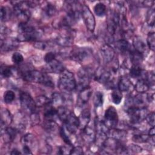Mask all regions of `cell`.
I'll use <instances>...</instances> for the list:
<instances>
[{"label": "cell", "mask_w": 155, "mask_h": 155, "mask_svg": "<svg viewBox=\"0 0 155 155\" xmlns=\"http://www.w3.org/2000/svg\"><path fill=\"white\" fill-rule=\"evenodd\" d=\"M64 123L67 130L70 134H74L79 127V118L72 112L68 116Z\"/></svg>", "instance_id": "obj_9"}, {"label": "cell", "mask_w": 155, "mask_h": 155, "mask_svg": "<svg viewBox=\"0 0 155 155\" xmlns=\"http://www.w3.org/2000/svg\"><path fill=\"white\" fill-rule=\"evenodd\" d=\"M127 113L133 124H138L145 119L149 113L145 107L131 106L127 109Z\"/></svg>", "instance_id": "obj_5"}, {"label": "cell", "mask_w": 155, "mask_h": 155, "mask_svg": "<svg viewBox=\"0 0 155 155\" xmlns=\"http://www.w3.org/2000/svg\"><path fill=\"white\" fill-rule=\"evenodd\" d=\"M147 45L148 48L152 51L154 50L155 48V34L154 32H150L147 39Z\"/></svg>", "instance_id": "obj_44"}, {"label": "cell", "mask_w": 155, "mask_h": 155, "mask_svg": "<svg viewBox=\"0 0 155 155\" xmlns=\"http://www.w3.org/2000/svg\"><path fill=\"white\" fill-rule=\"evenodd\" d=\"M22 77L25 81L42 84L50 88L54 87V83L50 77L46 73L38 70H31L25 71L22 72Z\"/></svg>", "instance_id": "obj_1"}, {"label": "cell", "mask_w": 155, "mask_h": 155, "mask_svg": "<svg viewBox=\"0 0 155 155\" xmlns=\"http://www.w3.org/2000/svg\"><path fill=\"white\" fill-rule=\"evenodd\" d=\"M91 117V113L89 109L85 108L82 110L81 112L79 118V127L82 129L85 128L86 126L88 125Z\"/></svg>", "instance_id": "obj_21"}, {"label": "cell", "mask_w": 155, "mask_h": 155, "mask_svg": "<svg viewBox=\"0 0 155 155\" xmlns=\"http://www.w3.org/2000/svg\"><path fill=\"white\" fill-rule=\"evenodd\" d=\"M43 10L44 13L48 17L54 16L57 11L56 7L50 2H46V4H44L43 7Z\"/></svg>", "instance_id": "obj_35"}, {"label": "cell", "mask_w": 155, "mask_h": 155, "mask_svg": "<svg viewBox=\"0 0 155 155\" xmlns=\"http://www.w3.org/2000/svg\"><path fill=\"white\" fill-rule=\"evenodd\" d=\"M133 45L134 50L141 54H143L146 51L145 43L140 37H136L133 39Z\"/></svg>", "instance_id": "obj_26"}, {"label": "cell", "mask_w": 155, "mask_h": 155, "mask_svg": "<svg viewBox=\"0 0 155 155\" xmlns=\"http://www.w3.org/2000/svg\"><path fill=\"white\" fill-rule=\"evenodd\" d=\"M20 104L24 111L31 113L36 111L35 101L33 97L27 92H22L20 94Z\"/></svg>", "instance_id": "obj_6"}, {"label": "cell", "mask_w": 155, "mask_h": 155, "mask_svg": "<svg viewBox=\"0 0 155 155\" xmlns=\"http://www.w3.org/2000/svg\"><path fill=\"white\" fill-rule=\"evenodd\" d=\"M72 146L70 145L69 147H65V146H61L59 148V154H70V151L72 148Z\"/></svg>", "instance_id": "obj_52"}, {"label": "cell", "mask_w": 155, "mask_h": 155, "mask_svg": "<svg viewBox=\"0 0 155 155\" xmlns=\"http://www.w3.org/2000/svg\"><path fill=\"white\" fill-rule=\"evenodd\" d=\"M10 154L12 155H16V154H21L22 153L21 151H19L18 149L15 148L12 150V151L10 152Z\"/></svg>", "instance_id": "obj_56"}, {"label": "cell", "mask_w": 155, "mask_h": 155, "mask_svg": "<svg viewBox=\"0 0 155 155\" xmlns=\"http://www.w3.org/2000/svg\"><path fill=\"white\" fill-rule=\"evenodd\" d=\"M154 112L153 111L149 113L145 118L148 124L151 127H154Z\"/></svg>", "instance_id": "obj_50"}, {"label": "cell", "mask_w": 155, "mask_h": 155, "mask_svg": "<svg viewBox=\"0 0 155 155\" xmlns=\"http://www.w3.org/2000/svg\"><path fill=\"white\" fill-rule=\"evenodd\" d=\"M44 116L47 120H53L56 116H58V109L50 105L45 107Z\"/></svg>", "instance_id": "obj_30"}, {"label": "cell", "mask_w": 155, "mask_h": 155, "mask_svg": "<svg viewBox=\"0 0 155 155\" xmlns=\"http://www.w3.org/2000/svg\"><path fill=\"white\" fill-rule=\"evenodd\" d=\"M154 18H155V11L154 8H150L147 13L146 19L147 23L150 27L154 26Z\"/></svg>", "instance_id": "obj_42"}, {"label": "cell", "mask_w": 155, "mask_h": 155, "mask_svg": "<svg viewBox=\"0 0 155 155\" xmlns=\"http://www.w3.org/2000/svg\"><path fill=\"white\" fill-rule=\"evenodd\" d=\"M15 98V94L12 90H7L4 94V101L6 104L12 102Z\"/></svg>", "instance_id": "obj_45"}, {"label": "cell", "mask_w": 155, "mask_h": 155, "mask_svg": "<svg viewBox=\"0 0 155 155\" xmlns=\"http://www.w3.org/2000/svg\"><path fill=\"white\" fill-rule=\"evenodd\" d=\"M55 42L59 45L63 47H68L73 42V39L72 36L70 35H64L58 36L55 39Z\"/></svg>", "instance_id": "obj_22"}, {"label": "cell", "mask_w": 155, "mask_h": 155, "mask_svg": "<svg viewBox=\"0 0 155 155\" xmlns=\"http://www.w3.org/2000/svg\"><path fill=\"white\" fill-rule=\"evenodd\" d=\"M108 137H112L117 140L122 142L127 137V131L123 130L117 129L116 128H110Z\"/></svg>", "instance_id": "obj_19"}, {"label": "cell", "mask_w": 155, "mask_h": 155, "mask_svg": "<svg viewBox=\"0 0 155 155\" xmlns=\"http://www.w3.org/2000/svg\"><path fill=\"white\" fill-rule=\"evenodd\" d=\"M129 53L130 54V62L133 64V65H139L142 62V54L134 50H131Z\"/></svg>", "instance_id": "obj_32"}, {"label": "cell", "mask_w": 155, "mask_h": 155, "mask_svg": "<svg viewBox=\"0 0 155 155\" xmlns=\"http://www.w3.org/2000/svg\"><path fill=\"white\" fill-rule=\"evenodd\" d=\"M12 61L14 64H19L24 61V57L20 53L15 52L12 54Z\"/></svg>", "instance_id": "obj_47"}, {"label": "cell", "mask_w": 155, "mask_h": 155, "mask_svg": "<svg viewBox=\"0 0 155 155\" xmlns=\"http://www.w3.org/2000/svg\"><path fill=\"white\" fill-rule=\"evenodd\" d=\"M51 105L54 107H60L65 104L64 95L58 92H54L51 95Z\"/></svg>", "instance_id": "obj_23"}, {"label": "cell", "mask_w": 155, "mask_h": 155, "mask_svg": "<svg viewBox=\"0 0 155 155\" xmlns=\"http://www.w3.org/2000/svg\"><path fill=\"white\" fill-rule=\"evenodd\" d=\"M18 132L19 131L15 127H7L1 130V136L5 143H10L12 142L15 139Z\"/></svg>", "instance_id": "obj_12"}, {"label": "cell", "mask_w": 155, "mask_h": 155, "mask_svg": "<svg viewBox=\"0 0 155 155\" xmlns=\"http://www.w3.org/2000/svg\"><path fill=\"white\" fill-rule=\"evenodd\" d=\"M111 74L112 73L110 71L102 69L100 70V73L98 74V75L96 76V80L100 83L105 85L107 83L111 81Z\"/></svg>", "instance_id": "obj_27"}, {"label": "cell", "mask_w": 155, "mask_h": 155, "mask_svg": "<svg viewBox=\"0 0 155 155\" xmlns=\"http://www.w3.org/2000/svg\"><path fill=\"white\" fill-rule=\"evenodd\" d=\"M19 35L17 39L20 42L36 41L42 36L41 31L25 22H19L18 25Z\"/></svg>", "instance_id": "obj_2"}, {"label": "cell", "mask_w": 155, "mask_h": 155, "mask_svg": "<svg viewBox=\"0 0 155 155\" xmlns=\"http://www.w3.org/2000/svg\"><path fill=\"white\" fill-rule=\"evenodd\" d=\"M149 83L143 78L139 79L137 81L134 89L139 93H145L147 92L150 88Z\"/></svg>", "instance_id": "obj_24"}, {"label": "cell", "mask_w": 155, "mask_h": 155, "mask_svg": "<svg viewBox=\"0 0 155 155\" xmlns=\"http://www.w3.org/2000/svg\"><path fill=\"white\" fill-rule=\"evenodd\" d=\"M93 103L96 108L102 107L104 103V94L101 91H97L95 93L93 97Z\"/></svg>", "instance_id": "obj_38"}, {"label": "cell", "mask_w": 155, "mask_h": 155, "mask_svg": "<svg viewBox=\"0 0 155 155\" xmlns=\"http://www.w3.org/2000/svg\"><path fill=\"white\" fill-rule=\"evenodd\" d=\"M132 140L136 143H145L150 140V136L148 134L143 133L136 134L133 135Z\"/></svg>", "instance_id": "obj_39"}, {"label": "cell", "mask_w": 155, "mask_h": 155, "mask_svg": "<svg viewBox=\"0 0 155 155\" xmlns=\"http://www.w3.org/2000/svg\"><path fill=\"white\" fill-rule=\"evenodd\" d=\"M133 88V84L126 77L121 78L118 82V89L121 92H127Z\"/></svg>", "instance_id": "obj_25"}, {"label": "cell", "mask_w": 155, "mask_h": 155, "mask_svg": "<svg viewBox=\"0 0 155 155\" xmlns=\"http://www.w3.org/2000/svg\"><path fill=\"white\" fill-rule=\"evenodd\" d=\"M127 148L128 151H131L134 153H139L142 151V148L140 146L136 144H130Z\"/></svg>", "instance_id": "obj_51"}, {"label": "cell", "mask_w": 155, "mask_h": 155, "mask_svg": "<svg viewBox=\"0 0 155 155\" xmlns=\"http://www.w3.org/2000/svg\"><path fill=\"white\" fill-rule=\"evenodd\" d=\"M44 128L46 131L50 133H54L56 131L58 125L53 120H47L44 124Z\"/></svg>", "instance_id": "obj_34"}, {"label": "cell", "mask_w": 155, "mask_h": 155, "mask_svg": "<svg viewBox=\"0 0 155 155\" xmlns=\"http://www.w3.org/2000/svg\"><path fill=\"white\" fill-rule=\"evenodd\" d=\"M78 83L77 87H79L80 90L84 88L88 87L90 79L91 76V72L86 68H82L78 73Z\"/></svg>", "instance_id": "obj_10"}, {"label": "cell", "mask_w": 155, "mask_h": 155, "mask_svg": "<svg viewBox=\"0 0 155 155\" xmlns=\"http://www.w3.org/2000/svg\"><path fill=\"white\" fill-rule=\"evenodd\" d=\"M14 12L20 22H25L29 21L31 16L30 1H12Z\"/></svg>", "instance_id": "obj_4"}, {"label": "cell", "mask_w": 155, "mask_h": 155, "mask_svg": "<svg viewBox=\"0 0 155 155\" xmlns=\"http://www.w3.org/2000/svg\"><path fill=\"white\" fill-rule=\"evenodd\" d=\"M130 75L133 78H143L145 71L143 70L139 65H132L129 71Z\"/></svg>", "instance_id": "obj_29"}, {"label": "cell", "mask_w": 155, "mask_h": 155, "mask_svg": "<svg viewBox=\"0 0 155 155\" xmlns=\"http://www.w3.org/2000/svg\"><path fill=\"white\" fill-rule=\"evenodd\" d=\"M35 104L37 107H46L51 105V99L45 95H40L36 97Z\"/></svg>", "instance_id": "obj_31"}, {"label": "cell", "mask_w": 155, "mask_h": 155, "mask_svg": "<svg viewBox=\"0 0 155 155\" xmlns=\"http://www.w3.org/2000/svg\"><path fill=\"white\" fill-rule=\"evenodd\" d=\"M70 113L71 111L65 107L61 106L58 108V117H59L62 122H64Z\"/></svg>", "instance_id": "obj_37"}, {"label": "cell", "mask_w": 155, "mask_h": 155, "mask_svg": "<svg viewBox=\"0 0 155 155\" xmlns=\"http://www.w3.org/2000/svg\"><path fill=\"white\" fill-rule=\"evenodd\" d=\"M13 121V117L8 110L2 108L1 110V130L8 127Z\"/></svg>", "instance_id": "obj_18"}, {"label": "cell", "mask_w": 155, "mask_h": 155, "mask_svg": "<svg viewBox=\"0 0 155 155\" xmlns=\"http://www.w3.org/2000/svg\"><path fill=\"white\" fill-rule=\"evenodd\" d=\"M118 120V114L116 108L113 106H110L105 111L104 123L109 128H116Z\"/></svg>", "instance_id": "obj_7"}, {"label": "cell", "mask_w": 155, "mask_h": 155, "mask_svg": "<svg viewBox=\"0 0 155 155\" xmlns=\"http://www.w3.org/2000/svg\"><path fill=\"white\" fill-rule=\"evenodd\" d=\"M45 70L47 72L61 74L65 70V68L61 62L55 59L51 62L47 63L45 67Z\"/></svg>", "instance_id": "obj_17"}, {"label": "cell", "mask_w": 155, "mask_h": 155, "mask_svg": "<svg viewBox=\"0 0 155 155\" xmlns=\"http://www.w3.org/2000/svg\"><path fill=\"white\" fill-rule=\"evenodd\" d=\"M81 16L84 19L87 28L91 32L94 30L96 26L95 18L87 5H83L81 10Z\"/></svg>", "instance_id": "obj_8"}, {"label": "cell", "mask_w": 155, "mask_h": 155, "mask_svg": "<svg viewBox=\"0 0 155 155\" xmlns=\"http://www.w3.org/2000/svg\"><path fill=\"white\" fill-rule=\"evenodd\" d=\"M15 71V68L14 67H9L4 64L1 66V75L2 77L7 78H10L14 74Z\"/></svg>", "instance_id": "obj_33"}, {"label": "cell", "mask_w": 155, "mask_h": 155, "mask_svg": "<svg viewBox=\"0 0 155 155\" xmlns=\"http://www.w3.org/2000/svg\"><path fill=\"white\" fill-rule=\"evenodd\" d=\"M55 59H56V53L53 51H49L47 53L44 57V59L45 62H47V64L51 62Z\"/></svg>", "instance_id": "obj_49"}, {"label": "cell", "mask_w": 155, "mask_h": 155, "mask_svg": "<svg viewBox=\"0 0 155 155\" xmlns=\"http://www.w3.org/2000/svg\"><path fill=\"white\" fill-rule=\"evenodd\" d=\"M83 154H84L83 149L80 146H76V147H73L70 153V154H76V155H81Z\"/></svg>", "instance_id": "obj_53"}, {"label": "cell", "mask_w": 155, "mask_h": 155, "mask_svg": "<svg viewBox=\"0 0 155 155\" xmlns=\"http://www.w3.org/2000/svg\"><path fill=\"white\" fill-rule=\"evenodd\" d=\"M92 94V89L89 86L81 90L79 93L77 104L79 107H82L87 104Z\"/></svg>", "instance_id": "obj_15"}, {"label": "cell", "mask_w": 155, "mask_h": 155, "mask_svg": "<svg viewBox=\"0 0 155 155\" xmlns=\"http://www.w3.org/2000/svg\"><path fill=\"white\" fill-rule=\"evenodd\" d=\"M1 21H8L11 16V11L7 7L1 6Z\"/></svg>", "instance_id": "obj_43"}, {"label": "cell", "mask_w": 155, "mask_h": 155, "mask_svg": "<svg viewBox=\"0 0 155 155\" xmlns=\"http://www.w3.org/2000/svg\"><path fill=\"white\" fill-rule=\"evenodd\" d=\"M60 135H61V138L62 139V140H64V142L68 145H72V143H71V139L69 137V136L67 134L64 128L62 127L60 130Z\"/></svg>", "instance_id": "obj_46"}, {"label": "cell", "mask_w": 155, "mask_h": 155, "mask_svg": "<svg viewBox=\"0 0 155 155\" xmlns=\"http://www.w3.org/2000/svg\"><path fill=\"white\" fill-rule=\"evenodd\" d=\"M148 136L150 137H154V127H151V128L148 131Z\"/></svg>", "instance_id": "obj_55"}, {"label": "cell", "mask_w": 155, "mask_h": 155, "mask_svg": "<svg viewBox=\"0 0 155 155\" xmlns=\"http://www.w3.org/2000/svg\"><path fill=\"white\" fill-rule=\"evenodd\" d=\"M21 142L23 145L28 146L31 149L34 148L37 145V140L35 136L31 133H28L23 136Z\"/></svg>", "instance_id": "obj_20"}, {"label": "cell", "mask_w": 155, "mask_h": 155, "mask_svg": "<svg viewBox=\"0 0 155 155\" xmlns=\"http://www.w3.org/2000/svg\"><path fill=\"white\" fill-rule=\"evenodd\" d=\"M33 46L36 48L41 50H46L48 49H50V48L51 47V44L50 42L47 41H36L34 43Z\"/></svg>", "instance_id": "obj_41"}, {"label": "cell", "mask_w": 155, "mask_h": 155, "mask_svg": "<svg viewBox=\"0 0 155 155\" xmlns=\"http://www.w3.org/2000/svg\"><path fill=\"white\" fill-rule=\"evenodd\" d=\"M101 54L104 62L108 64L113 61L115 55V51L110 45L105 44L101 48Z\"/></svg>", "instance_id": "obj_11"}, {"label": "cell", "mask_w": 155, "mask_h": 155, "mask_svg": "<svg viewBox=\"0 0 155 155\" xmlns=\"http://www.w3.org/2000/svg\"><path fill=\"white\" fill-rule=\"evenodd\" d=\"M59 88L65 93H70L77 87V84L73 74L68 70H64L61 74L58 81Z\"/></svg>", "instance_id": "obj_3"}, {"label": "cell", "mask_w": 155, "mask_h": 155, "mask_svg": "<svg viewBox=\"0 0 155 155\" xmlns=\"http://www.w3.org/2000/svg\"><path fill=\"white\" fill-rule=\"evenodd\" d=\"M115 47L119 51L123 53L127 51L130 52L131 50L129 42L127 41V40L124 39H120L116 41L115 42Z\"/></svg>", "instance_id": "obj_28"}, {"label": "cell", "mask_w": 155, "mask_h": 155, "mask_svg": "<svg viewBox=\"0 0 155 155\" xmlns=\"http://www.w3.org/2000/svg\"><path fill=\"white\" fill-rule=\"evenodd\" d=\"M90 55V51L88 49L80 48L75 50H72L70 55V58L74 61L82 62L85 61Z\"/></svg>", "instance_id": "obj_13"}, {"label": "cell", "mask_w": 155, "mask_h": 155, "mask_svg": "<svg viewBox=\"0 0 155 155\" xmlns=\"http://www.w3.org/2000/svg\"><path fill=\"white\" fill-rule=\"evenodd\" d=\"M106 6L102 2L97 3L94 7V12L97 16H104L106 13Z\"/></svg>", "instance_id": "obj_36"}, {"label": "cell", "mask_w": 155, "mask_h": 155, "mask_svg": "<svg viewBox=\"0 0 155 155\" xmlns=\"http://www.w3.org/2000/svg\"><path fill=\"white\" fill-rule=\"evenodd\" d=\"M111 96L112 102L114 104L118 105L121 102L122 99V93L119 89L113 90L111 94Z\"/></svg>", "instance_id": "obj_40"}, {"label": "cell", "mask_w": 155, "mask_h": 155, "mask_svg": "<svg viewBox=\"0 0 155 155\" xmlns=\"http://www.w3.org/2000/svg\"><path fill=\"white\" fill-rule=\"evenodd\" d=\"M30 116V121L32 125H37L39 121H40V117H39V114H38V112H36V111H35L32 113H31Z\"/></svg>", "instance_id": "obj_48"}, {"label": "cell", "mask_w": 155, "mask_h": 155, "mask_svg": "<svg viewBox=\"0 0 155 155\" xmlns=\"http://www.w3.org/2000/svg\"><path fill=\"white\" fill-rule=\"evenodd\" d=\"M22 152L25 154H32L33 153L31 151V149L26 145H23L22 147Z\"/></svg>", "instance_id": "obj_54"}, {"label": "cell", "mask_w": 155, "mask_h": 155, "mask_svg": "<svg viewBox=\"0 0 155 155\" xmlns=\"http://www.w3.org/2000/svg\"><path fill=\"white\" fill-rule=\"evenodd\" d=\"M96 131L88 125L82 129L81 136L84 142L88 143H94L96 140Z\"/></svg>", "instance_id": "obj_16"}, {"label": "cell", "mask_w": 155, "mask_h": 155, "mask_svg": "<svg viewBox=\"0 0 155 155\" xmlns=\"http://www.w3.org/2000/svg\"><path fill=\"white\" fill-rule=\"evenodd\" d=\"M19 41L17 38H4L1 39V50L6 51L16 48L19 45Z\"/></svg>", "instance_id": "obj_14"}]
</instances>
